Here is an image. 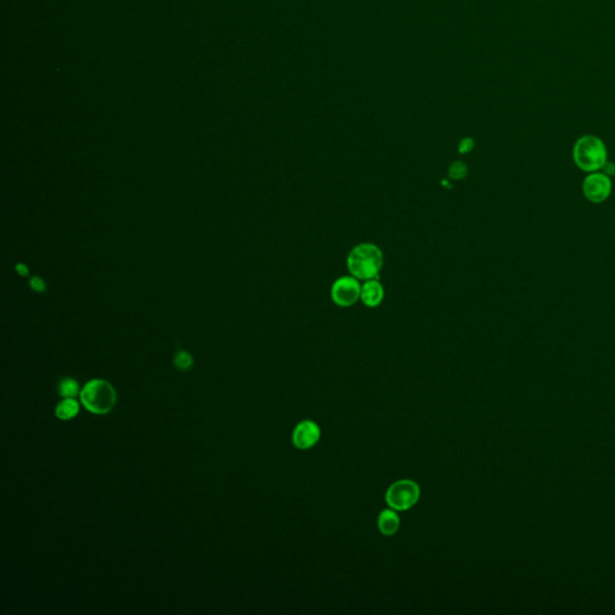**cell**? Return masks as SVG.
<instances>
[{"label": "cell", "instance_id": "6da1fadb", "mask_svg": "<svg viewBox=\"0 0 615 615\" xmlns=\"http://www.w3.org/2000/svg\"><path fill=\"white\" fill-rule=\"evenodd\" d=\"M346 264L350 274L357 279H376L384 266V255L375 244H358L348 254Z\"/></svg>", "mask_w": 615, "mask_h": 615}, {"label": "cell", "instance_id": "7a4b0ae2", "mask_svg": "<svg viewBox=\"0 0 615 615\" xmlns=\"http://www.w3.org/2000/svg\"><path fill=\"white\" fill-rule=\"evenodd\" d=\"M81 403L89 412L107 415L117 403V392L106 380H90L80 393Z\"/></svg>", "mask_w": 615, "mask_h": 615}, {"label": "cell", "instance_id": "3957f363", "mask_svg": "<svg viewBox=\"0 0 615 615\" xmlns=\"http://www.w3.org/2000/svg\"><path fill=\"white\" fill-rule=\"evenodd\" d=\"M575 165L584 172H597L607 163V148L599 137L587 135L580 137L573 147Z\"/></svg>", "mask_w": 615, "mask_h": 615}, {"label": "cell", "instance_id": "277c9868", "mask_svg": "<svg viewBox=\"0 0 615 615\" xmlns=\"http://www.w3.org/2000/svg\"><path fill=\"white\" fill-rule=\"evenodd\" d=\"M421 489L418 484L410 479L397 481L388 488L386 503L394 511H406L417 503L420 499Z\"/></svg>", "mask_w": 615, "mask_h": 615}, {"label": "cell", "instance_id": "5b68a950", "mask_svg": "<svg viewBox=\"0 0 615 615\" xmlns=\"http://www.w3.org/2000/svg\"><path fill=\"white\" fill-rule=\"evenodd\" d=\"M360 281L355 276H341L336 279L331 288L332 300L338 307H351L357 300H361Z\"/></svg>", "mask_w": 615, "mask_h": 615}, {"label": "cell", "instance_id": "8992f818", "mask_svg": "<svg viewBox=\"0 0 615 615\" xmlns=\"http://www.w3.org/2000/svg\"><path fill=\"white\" fill-rule=\"evenodd\" d=\"M584 196L594 204L607 200L611 192V180L602 172H592L583 182Z\"/></svg>", "mask_w": 615, "mask_h": 615}, {"label": "cell", "instance_id": "52a82bcc", "mask_svg": "<svg viewBox=\"0 0 615 615\" xmlns=\"http://www.w3.org/2000/svg\"><path fill=\"white\" fill-rule=\"evenodd\" d=\"M321 438V432L320 427L314 421H302L297 424L293 434H292V441L293 445L300 450H309L312 446H315L319 443Z\"/></svg>", "mask_w": 615, "mask_h": 615}, {"label": "cell", "instance_id": "ba28073f", "mask_svg": "<svg viewBox=\"0 0 615 615\" xmlns=\"http://www.w3.org/2000/svg\"><path fill=\"white\" fill-rule=\"evenodd\" d=\"M385 297L384 286L376 279L367 280L362 285L361 300L368 308H375L382 303Z\"/></svg>", "mask_w": 615, "mask_h": 615}, {"label": "cell", "instance_id": "9c48e42d", "mask_svg": "<svg viewBox=\"0 0 615 615\" xmlns=\"http://www.w3.org/2000/svg\"><path fill=\"white\" fill-rule=\"evenodd\" d=\"M399 517L396 512L393 511V508L385 510L380 513L377 527H379L380 532H382L384 535L391 536L396 534L399 529Z\"/></svg>", "mask_w": 615, "mask_h": 615}, {"label": "cell", "instance_id": "30bf717a", "mask_svg": "<svg viewBox=\"0 0 615 615\" xmlns=\"http://www.w3.org/2000/svg\"><path fill=\"white\" fill-rule=\"evenodd\" d=\"M80 412V404L75 398H64L56 408V416L59 420L69 421L76 417Z\"/></svg>", "mask_w": 615, "mask_h": 615}, {"label": "cell", "instance_id": "8fae6325", "mask_svg": "<svg viewBox=\"0 0 615 615\" xmlns=\"http://www.w3.org/2000/svg\"><path fill=\"white\" fill-rule=\"evenodd\" d=\"M58 391L63 398H75L81 393L80 385L72 377H64L59 382Z\"/></svg>", "mask_w": 615, "mask_h": 615}, {"label": "cell", "instance_id": "7c38bea8", "mask_svg": "<svg viewBox=\"0 0 615 615\" xmlns=\"http://www.w3.org/2000/svg\"><path fill=\"white\" fill-rule=\"evenodd\" d=\"M467 175V165L462 161H456L450 166L448 170V176L451 180H464Z\"/></svg>", "mask_w": 615, "mask_h": 615}, {"label": "cell", "instance_id": "4fadbf2b", "mask_svg": "<svg viewBox=\"0 0 615 615\" xmlns=\"http://www.w3.org/2000/svg\"><path fill=\"white\" fill-rule=\"evenodd\" d=\"M192 363H194V361H192V356L187 352H180L175 358V365H176L177 369H180L182 372L189 370L192 367Z\"/></svg>", "mask_w": 615, "mask_h": 615}, {"label": "cell", "instance_id": "5bb4252c", "mask_svg": "<svg viewBox=\"0 0 615 615\" xmlns=\"http://www.w3.org/2000/svg\"><path fill=\"white\" fill-rule=\"evenodd\" d=\"M474 146H475V144H474L472 139H464L459 144L460 154H467V153L472 152Z\"/></svg>", "mask_w": 615, "mask_h": 615}, {"label": "cell", "instance_id": "9a60e30c", "mask_svg": "<svg viewBox=\"0 0 615 615\" xmlns=\"http://www.w3.org/2000/svg\"><path fill=\"white\" fill-rule=\"evenodd\" d=\"M602 170H604V173H606V175H607V176H609V175H611V176H614V175H615V165L614 164H609V163H606V165H604V168H602Z\"/></svg>", "mask_w": 615, "mask_h": 615}, {"label": "cell", "instance_id": "2e32d148", "mask_svg": "<svg viewBox=\"0 0 615 615\" xmlns=\"http://www.w3.org/2000/svg\"><path fill=\"white\" fill-rule=\"evenodd\" d=\"M443 185H444V187H446V188H451V184H450V182H448V180H443Z\"/></svg>", "mask_w": 615, "mask_h": 615}]
</instances>
